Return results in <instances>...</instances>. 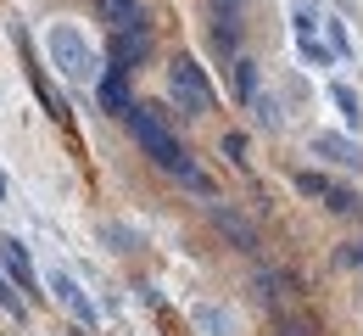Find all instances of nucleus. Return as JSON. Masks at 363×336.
Wrapping results in <instances>:
<instances>
[{
	"instance_id": "15",
	"label": "nucleus",
	"mask_w": 363,
	"mask_h": 336,
	"mask_svg": "<svg viewBox=\"0 0 363 336\" xmlns=\"http://www.w3.org/2000/svg\"><path fill=\"white\" fill-rule=\"evenodd\" d=\"M207 45H213V56H218V62H235V56H240V28H235V23H213Z\"/></svg>"
},
{
	"instance_id": "4",
	"label": "nucleus",
	"mask_w": 363,
	"mask_h": 336,
	"mask_svg": "<svg viewBox=\"0 0 363 336\" xmlns=\"http://www.w3.org/2000/svg\"><path fill=\"white\" fill-rule=\"evenodd\" d=\"M45 286H50V297H56V303H62V308H67V314H73V320L84 325V331H95L101 308H95V297L79 286V281H73L67 269H45Z\"/></svg>"
},
{
	"instance_id": "17",
	"label": "nucleus",
	"mask_w": 363,
	"mask_h": 336,
	"mask_svg": "<svg viewBox=\"0 0 363 336\" xmlns=\"http://www.w3.org/2000/svg\"><path fill=\"white\" fill-rule=\"evenodd\" d=\"M324 207H330V213H341V219H352V213L363 207V196L352 191V185H330V191H324Z\"/></svg>"
},
{
	"instance_id": "28",
	"label": "nucleus",
	"mask_w": 363,
	"mask_h": 336,
	"mask_svg": "<svg viewBox=\"0 0 363 336\" xmlns=\"http://www.w3.org/2000/svg\"><path fill=\"white\" fill-rule=\"evenodd\" d=\"M162 331H168V336H184V325L174 320V314H168V308H162Z\"/></svg>"
},
{
	"instance_id": "24",
	"label": "nucleus",
	"mask_w": 363,
	"mask_h": 336,
	"mask_svg": "<svg viewBox=\"0 0 363 336\" xmlns=\"http://www.w3.org/2000/svg\"><path fill=\"white\" fill-rule=\"evenodd\" d=\"M218 151H224L229 163H246V135H240V129H229L224 141H218Z\"/></svg>"
},
{
	"instance_id": "25",
	"label": "nucleus",
	"mask_w": 363,
	"mask_h": 336,
	"mask_svg": "<svg viewBox=\"0 0 363 336\" xmlns=\"http://www.w3.org/2000/svg\"><path fill=\"white\" fill-rule=\"evenodd\" d=\"M101 236L112 241V252H135V236H129V230H123V224H106V230H101Z\"/></svg>"
},
{
	"instance_id": "5",
	"label": "nucleus",
	"mask_w": 363,
	"mask_h": 336,
	"mask_svg": "<svg viewBox=\"0 0 363 336\" xmlns=\"http://www.w3.org/2000/svg\"><path fill=\"white\" fill-rule=\"evenodd\" d=\"M151 23H140V28H112V67H123V73H135L140 62H151Z\"/></svg>"
},
{
	"instance_id": "19",
	"label": "nucleus",
	"mask_w": 363,
	"mask_h": 336,
	"mask_svg": "<svg viewBox=\"0 0 363 336\" xmlns=\"http://www.w3.org/2000/svg\"><path fill=\"white\" fill-rule=\"evenodd\" d=\"M246 107H252V118H257L263 129H279V101H274V96H263V90H257Z\"/></svg>"
},
{
	"instance_id": "9",
	"label": "nucleus",
	"mask_w": 363,
	"mask_h": 336,
	"mask_svg": "<svg viewBox=\"0 0 363 336\" xmlns=\"http://www.w3.org/2000/svg\"><path fill=\"white\" fill-rule=\"evenodd\" d=\"M95 17L106 28H140V23H151L145 0H95Z\"/></svg>"
},
{
	"instance_id": "20",
	"label": "nucleus",
	"mask_w": 363,
	"mask_h": 336,
	"mask_svg": "<svg viewBox=\"0 0 363 336\" xmlns=\"http://www.w3.org/2000/svg\"><path fill=\"white\" fill-rule=\"evenodd\" d=\"M207 11H213V23H246V0H207Z\"/></svg>"
},
{
	"instance_id": "16",
	"label": "nucleus",
	"mask_w": 363,
	"mask_h": 336,
	"mask_svg": "<svg viewBox=\"0 0 363 336\" xmlns=\"http://www.w3.org/2000/svg\"><path fill=\"white\" fill-rule=\"evenodd\" d=\"M174 180H179L184 191H196V196H201V202H213V196H218V185H213V180H207V174H201V168H196L190 157H184L179 168H174Z\"/></svg>"
},
{
	"instance_id": "29",
	"label": "nucleus",
	"mask_w": 363,
	"mask_h": 336,
	"mask_svg": "<svg viewBox=\"0 0 363 336\" xmlns=\"http://www.w3.org/2000/svg\"><path fill=\"white\" fill-rule=\"evenodd\" d=\"M0 196H6V174H0Z\"/></svg>"
},
{
	"instance_id": "6",
	"label": "nucleus",
	"mask_w": 363,
	"mask_h": 336,
	"mask_svg": "<svg viewBox=\"0 0 363 336\" xmlns=\"http://www.w3.org/2000/svg\"><path fill=\"white\" fill-rule=\"evenodd\" d=\"M207 213H213V230H218V236H229L235 246H240V252H257V224H252L246 213L224 207L218 196H213V207H207Z\"/></svg>"
},
{
	"instance_id": "14",
	"label": "nucleus",
	"mask_w": 363,
	"mask_h": 336,
	"mask_svg": "<svg viewBox=\"0 0 363 336\" xmlns=\"http://www.w3.org/2000/svg\"><path fill=\"white\" fill-rule=\"evenodd\" d=\"M252 286H257L263 303H285V297H291V275H285V269H257Z\"/></svg>"
},
{
	"instance_id": "30",
	"label": "nucleus",
	"mask_w": 363,
	"mask_h": 336,
	"mask_svg": "<svg viewBox=\"0 0 363 336\" xmlns=\"http://www.w3.org/2000/svg\"><path fill=\"white\" fill-rule=\"evenodd\" d=\"M79 336H84V331H79Z\"/></svg>"
},
{
	"instance_id": "11",
	"label": "nucleus",
	"mask_w": 363,
	"mask_h": 336,
	"mask_svg": "<svg viewBox=\"0 0 363 336\" xmlns=\"http://www.w3.org/2000/svg\"><path fill=\"white\" fill-rule=\"evenodd\" d=\"M190 320H196V331H201V336H229V331H235L229 308H218V303H201V308H196Z\"/></svg>"
},
{
	"instance_id": "1",
	"label": "nucleus",
	"mask_w": 363,
	"mask_h": 336,
	"mask_svg": "<svg viewBox=\"0 0 363 336\" xmlns=\"http://www.w3.org/2000/svg\"><path fill=\"white\" fill-rule=\"evenodd\" d=\"M123 124H129V135H135V146L162 168V174H174L184 163V146L174 141V129H168V112L162 107H129L123 112Z\"/></svg>"
},
{
	"instance_id": "26",
	"label": "nucleus",
	"mask_w": 363,
	"mask_h": 336,
	"mask_svg": "<svg viewBox=\"0 0 363 336\" xmlns=\"http://www.w3.org/2000/svg\"><path fill=\"white\" fill-rule=\"evenodd\" d=\"M279 336H313V320H302V314H296V320H285V325H279Z\"/></svg>"
},
{
	"instance_id": "3",
	"label": "nucleus",
	"mask_w": 363,
	"mask_h": 336,
	"mask_svg": "<svg viewBox=\"0 0 363 336\" xmlns=\"http://www.w3.org/2000/svg\"><path fill=\"white\" fill-rule=\"evenodd\" d=\"M168 96L179 101L184 118H207V112H213V85H207L201 62H190V56H174V62H168Z\"/></svg>"
},
{
	"instance_id": "2",
	"label": "nucleus",
	"mask_w": 363,
	"mask_h": 336,
	"mask_svg": "<svg viewBox=\"0 0 363 336\" xmlns=\"http://www.w3.org/2000/svg\"><path fill=\"white\" fill-rule=\"evenodd\" d=\"M45 50H50V62H56V73H62L67 85H90L95 79V50L73 23H56L45 34Z\"/></svg>"
},
{
	"instance_id": "10",
	"label": "nucleus",
	"mask_w": 363,
	"mask_h": 336,
	"mask_svg": "<svg viewBox=\"0 0 363 336\" xmlns=\"http://www.w3.org/2000/svg\"><path fill=\"white\" fill-rule=\"evenodd\" d=\"M0 269H6V281L17 291H34V264H28V252H23V241H0Z\"/></svg>"
},
{
	"instance_id": "23",
	"label": "nucleus",
	"mask_w": 363,
	"mask_h": 336,
	"mask_svg": "<svg viewBox=\"0 0 363 336\" xmlns=\"http://www.w3.org/2000/svg\"><path fill=\"white\" fill-rule=\"evenodd\" d=\"M0 308H6L11 320H23V314H28V308H23V297H17V286H11L6 275H0Z\"/></svg>"
},
{
	"instance_id": "8",
	"label": "nucleus",
	"mask_w": 363,
	"mask_h": 336,
	"mask_svg": "<svg viewBox=\"0 0 363 336\" xmlns=\"http://www.w3.org/2000/svg\"><path fill=\"white\" fill-rule=\"evenodd\" d=\"M95 101H101L112 118H123V112L135 107V96H129V73H123V67H106L101 85H95Z\"/></svg>"
},
{
	"instance_id": "13",
	"label": "nucleus",
	"mask_w": 363,
	"mask_h": 336,
	"mask_svg": "<svg viewBox=\"0 0 363 336\" xmlns=\"http://www.w3.org/2000/svg\"><path fill=\"white\" fill-rule=\"evenodd\" d=\"M330 101H335L341 124H347V129L358 135V129H363V101H358V90H352V85H335V90H330Z\"/></svg>"
},
{
	"instance_id": "21",
	"label": "nucleus",
	"mask_w": 363,
	"mask_h": 336,
	"mask_svg": "<svg viewBox=\"0 0 363 336\" xmlns=\"http://www.w3.org/2000/svg\"><path fill=\"white\" fill-rule=\"evenodd\" d=\"M296 191H302V196H313V202H324V191H330V180H324L318 168H302V174H296Z\"/></svg>"
},
{
	"instance_id": "18",
	"label": "nucleus",
	"mask_w": 363,
	"mask_h": 336,
	"mask_svg": "<svg viewBox=\"0 0 363 336\" xmlns=\"http://www.w3.org/2000/svg\"><path fill=\"white\" fill-rule=\"evenodd\" d=\"M318 28H324V45L335 50V62H341V56H352V40H347V23H335V17H318Z\"/></svg>"
},
{
	"instance_id": "12",
	"label": "nucleus",
	"mask_w": 363,
	"mask_h": 336,
	"mask_svg": "<svg viewBox=\"0 0 363 336\" xmlns=\"http://www.w3.org/2000/svg\"><path fill=\"white\" fill-rule=\"evenodd\" d=\"M229 73H235V96H240V101H252L257 90H263V73H257V62H252V56H235V62H229Z\"/></svg>"
},
{
	"instance_id": "27",
	"label": "nucleus",
	"mask_w": 363,
	"mask_h": 336,
	"mask_svg": "<svg viewBox=\"0 0 363 336\" xmlns=\"http://www.w3.org/2000/svg\"><path fill=\"white\" fill-rule=\"evenodd\" d=\"M341 264H358V269H363V241H347V252H341Z\"/></svg>"
},
{
	"instance_id": "22",
	"label": "nucleus",
	"mask_w": 363,
	"mask_h": 336,
	"mask_svg": "<svg viewBox=\"0 0 363 336\" xmlns=\"http://www.w3.org/2000/svg\"><path fill=\"white\" fill-rule=\"evenodd\" d=\"M296 45H302V56H308V62H313V67H335V50L324 45V40H318V34H313V40H296Z\"/></svg>"
},
{
	"instance_id": "7",
	"label": "nucleus",
	"mask_w": 363,
	"mask_h": 336,
	"mask_svg": "<svg viewBox=\"0 0 363 336\" xmlns=\"http://www.w3.org/2000/svg\"><path fill=\"white\" fill-rule=\"evenodd\" d=\"M313 157H330L335 168H363V146L352 135H335V129H318L313 135Z\"/></svg>"
}]
</instances>
